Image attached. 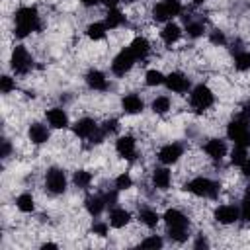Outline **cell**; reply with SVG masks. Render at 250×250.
Returning <instances> with one entry per match:
<instances>
[{"instance_id":"681fc988","label":"cell","mask_w":250,"mask_h":250,"mask_svg":"<svg viewBox=\"0 0 250 250\" xmlns=\"http://www.w3.org/2000/svg\"><path fill=\"white\" fill-rule=\"evenodd\" d=\"M242 201H250V186L246 188V191H244V199Z\"/></svg>"},{"instance_id":"7a4b0ae2","label":"cell","mask_w":250,"mask_h":250,"mask_svg":"<svg viewBox=\"0 0 250 250\" xmlns=\"http://www.w3.org/2000/svg\"><path fill=\"white\" fill-rule=\"evenodd\" d=\"M14 33L18 37H27L29 33L41 29V20H39V12L33 6H21L16 10L14 14Z\"/></svg>"},{"instance_id":"44dd1931","label":"cell","mask_w":250,"mask_h":250,"mask_svg":"<svg viewBox=\"0 0 250 250\" xmlns=\"http://www.w3.org/2000/svg\"><path fill=\"white\" fill-rule=\"evenodd\" d=\"M84 207H86L88 215L100 217L104 213V209L107 207V203H105V197L104 195H88L86 201H84Z\"/></svg>"},{"instance_id":"74e56055","label":"cell","mask_w":250,"mask_h":250,"mask_svg":"<svg viewBox=\"0 0 250 250\" xmlns=\"http://www.w3.org/2000/svg\"><path fill=\"white\" fill-rule=\"evenodd\" d=\"M102 129H104L105 135H113V133L119 131V121H117V119H107V121L102 125Z\"/></svg>"},{"instance_id":"ac0fdd59","label":"cell","mask_w":250,"mask_h":250,"mask_svg":"<svg viewBox=\"0 0 250 250\" xmlns=\"http://www.w3.org/2000/svg\"><path fill=\"white\" fill-rule=\"evenodd\" d=\"M27 137H29V141L33 143V145H43V143H47L49 141V137H51V133H49V129H47V125H43V123H31L29 125V129H27Z\"/></svg>"},{"instance_id":"484cf974","label":"cell","mask_w":250,"mask_h":250,"mask_svg":"<svg viewBox=\"0 0 250 250\" xmlns=\"http://www.w3.org/2000/svg\"><path fill=\"white\" fill-rule=\"evenodd\" d=\"M86 35H88L92 41L104 39V37L107 35V25H105V21H94V23H90V25L86 27Z\"/></svg>"},{"instance_id":"836d02e7","label":"cell","mask_w":250,"mask_h":250,"mask_svg":"<svg viewBox=\"0 0 250 250\" xmlns=\"http://www.w3.org/2000/svg\"><path fill=\"white\" fill-rule=\"evenodd\" d=\"M186 31L189 37H201L205 33V25H203V21H188Z\"/></svg>"},{"instance_id":"30bf717a","label":"cell","mask_w":250,"mask_h":250,"mask_svg":"<svg viewBox=\"0 0 250 250\" xmlns=\"http://www.w3.org/2000/svg\"><path fill=\"white\" fill-rule=\"evenodd\" d=\"M182 156H184V146L180 143H168V145L160 146V150H158V160L166 166L176 164Z\"/></svg>"},{"instance_id":"f6af8a7d","label":"cell","mask_w":250,"mask_h":250,"mask_svg":"<svg viewBox=\"0 0 250 250\" xmlns=\"http://www.w3.org/2000/svg\"><path fill=\"white\" fill-rule=\"evenodd\" d=\"M80 2H82V6H86V8H92V6L102 4V0H80Z\"/></svg>"},{"instance_id":"6da1fadb","label":"cell","mask_w":250,"mask_h":250,"mask_svg":"<svg viewBox=\"0 0 250 250\" xmlns=\"http://www.w3.org/2000/svg\"><path fill=\"white\" fill-rule=\"evenodd\" d=\"M164 223H166V232L170 240L174 242H186L189 236V219L180 211V209H166L164 213Z\"/></svg>"},{"instance_id":"83f0119b","label":"cell","mask_w":250,"mask_h":250,"mask_svg":"<svg viewBox=\"0 0 250 250\" xmlns=\"http://www.w3.org/2000/svg\"><path fill=\"white\" fill-rule=\"evenodd\" d=\"M16 207L21 211V213H31L35 209V199L31 193H20L16 197Z\"/></svg>"},{"instance_id":"4316f807","label":"cell","mask_w":250,"mask_h":250,"mask_svg":"<svg viewBox=\"0 0 250 250\" xmlns=\"http://www.w3.org/2000/svg\"><path fill=\"white\" fill-rule=\"evenodd\" d=\"M123 21H125L123 12L117 10V8H109V12H107V16H105V25H107V29H115V27L123 25Z\"/></svg>"},{"instance_id":"d6a6232c","label":"cell","mask_w":250,"mask_h":250,"mask_svg":"<svg viewBox=\"0 0 250 250\" xmlns=\"http://www.w3.org/2000/svg\"><path fill=\"white\" fill-rule=\"evenodd\" d=\"M246 158H248V154H246V146H236V145H234V148L230 150V162H232L234 166H240Z\"/></svg>"},{"instance_id":"c3c4849f","label":"cell","mask_w":250,"mask_h":250,"mask_svg":"<svg viewBox=\"0 0 250 250\" xmlns=\"http://www.w3.org/2000/svg\"><path fill=\"white\" fill-rule=\"evenodd\" d=\"M41 248H43V250H47V248H59V244H55V242H45V244H41Z\"/></svg>"},{"instance_id":"8fae6325","label":"cell","mask_w":250,"mask_h":250,"mask_svg":"<svg viewBox=\"0 0 250 250\" xmlns=\"http://www.w3.org/2000/svg\"><path fill=\"white\" fill-rule=\"evenodd\" d=\"M115 150H117L119 156L127 158V160H135V156H137V141H135L131 135L117 137V141H115Z\"/></svg>"},{"instance_id":"f907efd6","label":"cell","mask_w":250,"mask_h":250,"mask_svg":"<svg viewBox=\"0 0 250 250\" xmlns=\"http://www.w3.org/2000/svg\"><path fill=\"white\" fill-rule=\"evenodd\" d=\"M191 2H195V4H203L205 0H191Z\"/></svg>"},{"instance_id":"7bdbcfd3","label":"cell","mask_w":250,"mask_h":250,"mask_svg":"<svg viewBox=\"0 0 250 250\" xmlns=\"http://www.w3.org/2000/svg\"><path fill=\"white\" fill-rule=\"evenodd\" d=\"M2 156L6 158V156H10V150H12V146H10V141H2Z\"/></svg>"},{"instance_id":"603a6c76","label":"cell","mask_w":250,"mask_h":250,"mask_svg":"<svg viewBox=\"0 0 250 250\" xmlns=\"http://www.w3.org/2000/svg\"><path fill=\"white\" fill-rule=\"evenodd\" d=\"M172 184V174L168 168L160 166V168H154L152 170V186L156 189H168Z\"/></svg>"},{"instance_id":"d6986e66","label":"cell","mask_w":250,"mask_h":250,"mask_svg":"<svg viewBox=\"0 0 250 250\" xmlns=\"http://www.w3.org/2000/svg\"><path fill=\"white\" fill-rule=\"evenodd\" d=\"M121 107H123V111H125L127 115H137V113L143 111L145 102H143L141 96H137V94H127V96H123V100H121Z\"/></svg>"},{"instance_id":"7c38bea8","label":"cell","mask_w":250,"mask_h":250,"mask_svg":"<svg viewBox=\"0 0 250 250\" xmlns=\"http://www.w3.org/2000/svg\"><path fill=\"white\" fill-rule=\"evenodd\" d=\"M240 219V207L236 205H219L215 209V221L221 225H232Z\"/></svg>"},{"instance_id":"7dc6e473","label":"cell","mask_w":250,"mask_h":250,"mask_svg":"<svg viewBox=\"0 0 250 250\" xmlns=\"http://www.w3.org/2000/svg\"><path fill=\"white\" fill-rule=\"evenodd\" d=\"M193 246H195V248H201V246H209V242H207L205 238H201V236H199V238L195 240V244H193Z\"/></svg>"},{"instance_id":"3957f363","label":"cell","mask_w":250,"mask_h":250,"mask_svg":"<svg viewBox=\"0 0 250 250\" xmlns=\"http://www.w3.org/2000/svg\"><path fill=\"white\" fill-rule=\"evenodd\" d=\"M186 191L197 195V197H205V199H213L217 197L219 193V184L211 178H205V176H197V178H191L186 186H184Z\"/></svg>"},{"instance_id":"4dcf8cb0","label":"cell","mask_w":250,"mask_h":250,"mask_svg":"<svg viewBox=\"0 0 250 250\" xmlns=\"http://www.w3.org/2000/svg\"><path fill=\"white\" fill-rule=\"evenodd\" d=\"M164 80H166V76H164L160 70H156V68H150V70H146V74H145V84H146V86H162Z\"/></svg>"},{"instance_id":"4fadbf2b","label":"cell","mask_w":250,"mask_h":250,"mask_svg":"<svg viewBox=\"0 0 250 250\" xmlns=\"http://www.w3.org/2000/svg\"><path fill=\"white\" fill-rule=\"evenodd\" d=\"M164 84H166V88H168L170 92H174V94H184V92L189 90V78H188L186 74H182V72H170V74L166 76Z\"/></svg>"},{"instance_id":"d590c367","label":"cell","mask_w":250,"mask_h":250,"mask_svg":"<svg viewBox=\"0 0 250 250\" xmlns=\"http://www.w3.org/2000/svg\"><path fill=\"white\" fill-rule=\"evenodd\" d=\"M141 246H143V248H162V246H164V240H162L160 236L152 234V236L143 238V240H141Z\"/></svg>"},{"instance_id":"60d3db41","label":"cell","mask_w":250,"mask_h":250,"mask_svg":"<svg viewBox=\"0 0 250 250\" xmlns=\"http://www.w3.org/2000/svg\"><path fill=\"white\" fill-rule=\"evenodd\" d=\"M240 219H244V221L250 223V201H242V207H240Z\"/></svg>"},{"instance_id":"e575fe53","label":"cell","mask_w":250,"mask_h":250,"mask_svg":"<svg viewBox=\"0 0 250 250\" xmlns=\"http://www.w3.org/2000/svg\"><path fill=\"white\" fill-rule=\"evenodd\" d=\"M131 186H133V178H131L127 172H125V174H119V176L115 178V189L121 191V189H129Z\"/></svg>"},{"instance_id":"d4e9b609","label":"cell","mask_w":250,"mask_h":250,"mask_svg":"<svg viewBox=\"0 0 250 250\" xmlns=\"http://www.w3.org/2000/svg\"><path fill=\"white\" fill-rule=\"evenodd\" d=\"M139 221H141L145 227L154 229V227L158 225V221H160V215H158L152 207H143V209H139Z\"/></svg>"},{"instance_id":"e0dca14e","label":"cell","mask_w":250,"mask_h":250,"mask_svg":"<svg viewBox=\"0 0 250 250\" xmlns=\"http://www.w3.org/2000/svg\"><path fill=\"white\" fill-rule=\"evenodd\" d=\"M45 117H47V121H49V125L53 129H64V127H68V113L62 107H51V109H47Z\"/></svg>"},{"instance_id":"816d5d0a","label":"cell","mask_w":250,"mask_h":250,"mask_svg":"<svg viewBox=\"0 0 250 250\" xmlns=\"http://www.w3.org/2000/svg\"><path fill=\"white\" fill-rule=\"evenodd\" d=\"M121 2H125V4H131V2H133V0H121Z\"/></svg>"},{"instance_id":"ffe728a7","label":"cell","mask_w":250,"mask_h":250,"mask_svg":"<svg viewBox=\"0 0 250 250\" xmlns=\"http://www.w3.org/2000/svg\"><path fill=\"white\" fill-rule=\"evenodd\" d=\"M129 221H131V213L127 211V209H123V207H111V211H109V227H113V229H123V227H127L129 225Z\"/></svg>"},{"instance_id":"cb8c5ba5","label":"cell","mask_w":250,"mask_h":250,"mask_svg":"<svg viewBox=\"0 0 250 250\" xmlns=\"http://www.w3.org/2000/svg\"><path fill=\"white\" fill-rule=\"evenodd\" d=\"M129 51L133 53V57L139 61V59H146L148 53H150V43L145 39V37H135L131 43H129Z\"/></svg>"},{"instance_id":"2e32d148","label":"cell","mask_w":250,"mask_h":250,"mask_svg":"<svg viewBox=\"0 0 250 250\" xmlns=\"http://www.w3.org/2000/svg\"><path fill=\"white\" fill-rule=\"evenodd\" d=\"M84 80H86V84H88L90 90L104 92V90L107 88V76H105L102 70H98V68H90V70L86 72Z\"/></svg>"},{"instance_id":"5bb4252c","label":"cell","mask_w":250,"mask_h":250,"mask_svg":"<svg viewBox=\"0 0 250 250\" xmlns=\"http://www.w3.org/2000/svg\"><path fill=\"white\" fill-rule=\"evenodd\" d=\"M203 150L209 158L213 160H223L229 152V146H227V141L223 139H209L205 145H203Z\"/></svg>"},{"instance_id":"ee69618b","label":"cell","mask_w":250,"mask_h":250,"mask_svg":"<svg viewBox=\"0 0 250 250\" xmlns=\"http://www.w3.org/2000/svg\"><path fill=\"white\" fill-rule=\"evenodd\" d=\"M240 117H244V119H248V121H250V102H246V104H244V107H242V113H240Z\"/></svg>"},{"instance_id":"ba28073f","label":"cell","mask_w":250,"mask_h":250,"mask_svg":"<svg viewBox=\"0 0 250 250\" xmlns=\"http://www.w3.org/2000/svg\"><path fill=\"white\" fill-rule=\"evenodd\" d=\"M45 188L53 195L64 193V189H66V174H64V170H61L57 166L49 168L47 174H45Z\"/></svg>"},{"instance_id":"1f68e13d","label":"cell","mask_w":250,"mask_h":250,"mask_svg":"<svg viewBox=\"0 0 250 250\" xmlns=\"http://www.w3.org/2000/svg\"><path fill=\"white\" fill-rule=\"evenodd\" d=\"M234 68L236 70H250V51H238L234 55Z\"/></svg>"},{"instance_id":"ab89813d","label":"cell","mask_w":250,"mask_h":250,"mask_svg":"<svg viewBox=\"0 0 250 250\" xmlns=\"http://www.w3.org/2000/svg\"><path fill=\"white\" fill-rule=\"evenodd\" d=\"M107 229H109V223H102V221H98V223L92 225V232L98 234V236H105V234H107Z\"/></svg>"},{"instance_id":"7402d4cb","label":"cell","mask_w":250,"mask_h":250,"mask_svg":"<svg viewBox=\"0 0 250 250\" xmlns=\"http://www.w3.org/2000/svg\"><path fill=\"white\" fill-rule=\"evenodd\" d=\"M182 37V27L174 21H166L162 31H160V39L166 43V45H174L178 39Z\"/></svg>"},{"instance_id":"f546056e","label":"cell","mask_w":250,"mask_h":250,"mask_svg":"<svg viewBox=\"0 0 250 250\" xmlns=\"http://www.w3.org/2000/svg\"><path fill=\"white\" fill-rule=\"evenodd\" d=\"M72 182H74L76 188L86 189V188L92 184V174H90L88 170H76L74 176H72Z\"/></svg>"},{"instance_id":"8d00e7d4","label":"cell","mask_w":250,"mask_h":250,"mask_svg":"<svg viewBox=\"0 0 250 250\" xmlns=\"http://www.w3.org/2000/svg\"><path fill=\"white\" fill-rule=\"evenodd\" d=\"M12 90H16V80H14L12 76L4 74V76L0 78V92H2V94H10Z\"/></svg>"},{"instance_id":"9a60e30c","label":"cell","mask_w":250,"mask_h":250,"mask_svg":"<svg viewBox=\"0 0 250 250\" xmlns=\"http://www.w3.org/2000/svg\"><path fill=\"white\" fill-rule=\"evenodd\" d=\"M98 129H100L98 123H96L94 119H90V117H82V119H78V121L72 125L74 135L80 137V139H92Z\"/></svg>"},{"instance_id":"b9f144b4","label":"cell","mask_w":250,"mask_h":250,"mask_svg":"<svg viewBox=\"0 0 250 250\" xmlns=\"http://www.w3.org/2000/svg\"><path fill=\"white\" fill-rule=\"evenodd\" d=\"M240 172H242V176H246V178H250V156L240 164Z\"/></svg>"},{"instance_id":"5b68a950","label":"cell","mask_w":250,"mask_h":250,"mask_svg":"<svg viewBox=\"0 0 250 250\" xmlns=\"http://www.w3.org/2000/svg\"><path fill=\"white\" fill-rule=\"evenodd\" d=\"M189 104H191L193 109L205 111V109H209V107L215 104V94L211 92L209 86L197 84V86L191 88V92H189Z\"/></svg>"},{"instance_id":"9c48e42d","label":"cell","mask_w":250,"mask_h":250,"mask_svg":"<svg viewBox=\"0 0 250 250\" xmlns=\"http://www.w3.org/2000/svg\"><path fill=\"white\" fill-rule=\"evenodd\" d=\"M135 61H137V59L133 57V53L129 51V47L123 49V51H119V53L113 57V61H111V72H113L115 76H125V74L133 68Z\"/></svg>"},{"instance_id":"277c9868","label":"cell","mask_w":250,"mask_h":250,"mask_svg":"<svg viewBox=\"0 0 250 250\" xmlns=\"http://www.w3.org/2000/svg\"><path fill=\"white\" fill-rule=\"evenodd\" d=\"M227 137L229 141H232L236 146H250V121L244 117L232 119L227 125Z\"/></svg>"},{"instance_id":"f35d334b","label":"cell","mask_w":250,"mask_h":250,"mask_svg":"<svg viewBox=\"0 0 250 250\" xmlns=\"http://www.w3.org/2000/svg\"><path fill=\"white\" fill-rule=\"evenodd\" d=\"M209 39H211V43H213V45H225V43H227L225 33H223V31H219V29H213V31L209 33Z\"/></svg>"},{"instance_id":"bcb514c9","label":"cell","mask_w":250,"mask_h":250,"mask_svg":"<svg viewBox=\"0 0 250 250\" xmlns=\"http://www.w3.org/2000/svg\"><path fill=\"white\" fill-rule=\"evenodd\" d=\"M119 2H121V0H102V4H105L107 8H117Z\"/></svg>"},{"instance_id":"52a82bcc","label":"cell","mask_w":250,"mask_h":250,"mask_svg":"<svg viewBox=\"0 0 250 250\" xmlns=\"http://www.w3.org/2000/svg\"><path fill=\"white\" fill-rule=\"evenodd\" d=\"M10 66L16 74H27L29 68L33 66V59L29 55V51L23 45H16L12 55H10Z\"/></svg>"},{"instance_id":"8992f818","label":"cell","mask_w":250,"mask_h":250,"mask_svg":"<svg viewBox=\"0 0 250 250\" xmlns=\"http://www.w3.org/2000/svg\"><path fill=\"white\" fill-rule=\"evenodd\" d=\"M182 2L180 0H160L152 8V18L156 21H172V18L182 14Z\"/></svg>"},{"instance_id":"f1b7e54d","label":"cell","mask_w":250,"mask_h":250,"mask_svg":"<svg viewBox=\"0 0 250 250\" xmlns=\"http://www.w3.org/2000/svg\"><path fill=\"white\" fill-rule=\"evenodd\" d=\"M170 105H172V104H170V98H168V96H156V98L152 100V104H150L152 111L158 113V115L170 111Z\"/></svg>"}]
</instances>
